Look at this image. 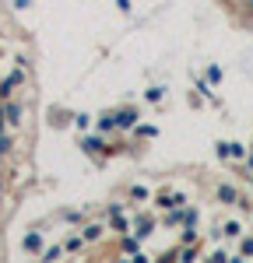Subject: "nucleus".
<instances>
[{"label": "nucleus", "instance_id": "nucleus-28", "mask_svg": "<svg viewBox=\"0 0 253 263\" xmlns=\"http://www.w3.org/2000/svg\"><path fill=\"white\" fill-rule=\"evenodd\" d=\"M236 207H239V211H250V214H253V203L246 200V197H239V203H236Z\"/></svg>", "mask_w": 253, "mask_h": 263}, {"label": "nucleus", "instance_id": "nucleus-30", "mask_svg": "<svg viewBox=\"0 0 253 263\" xmlns=\"http://www.w3.org/2000/svg\"><path fill=\"white\" fill-rule=\"evenodd\" d=\"M116 7H120V11H130V0H116Z\"/></svg>", "mask_w": 253, "mask_h": 263}, {"label": "nucleus", "instance_id": "nucleus-32", "mask_svg": "<svg viewBox=\"0 0 253 263\" xmlns=\"http://www.w3.org/2000/svg\"><path fill=\"white\" fill-rule=\"evenodd\" d=\"M246 179H250V186H253V172H246Z\"/></svg>", "mask_w": 253, "mask_h": 263}, {"label": "nucleus", "instance_id": "nucleus-12", "mask_svg": "<svg viewBox=\"0 0 253 263\" xmlns=\"http://www.w3.org/2000/svg\"><path fill=\"white\" fill-rule=\"evenodd\" d=\"M218 235H225V239H232V242H239V239H243V224L236 221V218H229V221H222Z\"/></svg>", "mask_w": 253, "mask_h": 263}, {"label": "nucleus", "instance_id": "nucleus-22", "mask_svg": "<svg viewBox=\"0 0 253 263\" xmlns=\"http://www.w3.org/2000/svg\"><path fill=\"white\" fill-rule=\"evenodd\" d=\"M63 221H67V224H84V221H88V214H84V211H63Z\"/></svg>", "mask_w": 253, "mask_h": 263}, {"label": "nucleus", "instance_id": "nucleus-14", "mask_svg": "<svg viewBox=\"0 0 253 263\" xmlns=\"http://www.w3.org/2000/svg\"><path fill=\"white\" fill-rule=\"evenodd\" d=\"M193 88H197V95H201V99H208L211 105H222V102L214 99V91H211V81H208V78H193Z\"/></svg>", "mask_w": 253, "mask_h": 263}, {"label": "nucleus", "instance_id": "nucleus-16", "mask_svg": "<svg viewBox=\"0 0 253 263\" xmlns=\"http://www.w3.org/2000/svg\"><path fill=\"white\" fill-rule=\"evenodd\" d=\"M134 137L151 141V137H158V126H155V123H137V126H134Z\"/></svg>", "mask_w": 253, "mask_h": 263}, {"label": "nucleus", "instance_id": "nucleus-11", "mask_svg": "<svg viewBox=\"0 0 253 263\" xmlns=\"http://www.w3.org/2000/svg\"><path fill=\"white\" fill-rule=\"evenodd\" d=\"M187 224V207L179 203V207H169L166 211V228H183Z\"/></svg>", "mask_w": 253, "mask_h": 263}, {"label": "nucleus", "instance_id": "nucleus-33", "mask_svg": "<svg viewBox=\"0 0 253 263\" xmlns=\"http://www.w3.org/2000/svg\"><path fill=\"white\" fill-rule=\"evenodd\" d=\"M232 4H239V7H243V4H246V0H232Z\"/></svg>", "mask_w": 253, "mask_h": 263}, {"label": "nucleus", "instance_id": "nucleus-27", "mask_svg": "<svg viewBox=\"0 0 253 263\" xmlns=\"http://www.w3.org/2000/svg\"><path fill=\"white\" fill-rule=\"evenodd\" d=\"M211 260H236V256H232L229 249H214V253H211Z\"/></svg>", "mask_w": 253, "mask_h": 263}, {"label": "nucleus", "instance_id": "nucleus-5", "mask_svg": "<svg viewBox=\"0 0 253 263\" xmlns=\"http://www.w3.org/2000/svg\"><path fill=\"white\" fill-rule=\"evenodd\" d=\"M214 200L222 203V207H236V203H239V190H236L232 182H218V186H214Z\"/></svg>", "mask_w": 253, "mask_h": 263}, {"label": "nucleus", "instance_id": "nucleus-2", "mask_svg": "<svg viewBox=\"0 0 253 263\" xmlns=\"http://www.w3.org/2000/svg\"><path fill=\"white\" fill-rule=\"evenodd\" d=\"M81 151H84V155H113L116 147H109V144H105V137H102V130H99V134L81 137Z\"/></svg>", "mask_w": 253, "mask_h": 263}, {"label": "nucleus", "instance_id": "nucleus-18", "mask_svg": "<svg viewBox=\"0 0 253 263\" xmlns=\"http://www.w3.org/2000/svg\"><path fill=\"white\" fill-rule=\"evenodd\" d=\"M63 253H67V249H63V246H46V249H42V253H39V260L53 263V260H60Z\"/></svg>", "mask_w": 253, "mask_h": 263}, {"label": "nucleus", "instance_id": "nucleus-10", "mask_svg": "<svg viewBox=\"0 0 253 263\" xmlns=\"http://www.w3.org/2000/svg\"><path fill=\"white\" fill-rule=\"evenodd\" d=\"M21 249H25V253H35V256H39L42 249H46V239H42V232H28V235L21 239Z\"/></svg>", "mask_w": 253, "mask_h": 263}, {"label": "nucleus", "instance_id": "nucleus-24", "mask_svg": "<svg viewBox=\"0 0 253 263\" xmlns=\"http://www.w3.org/2000/svg\"><path fill=\"white\" fill-rule=\"evenodd\" d=\"M179 242H201V239H197V224H183V232H179Z\"/></svg>", "mask_w": 253, "mask_h": 263}, {"label": "nucleus", "instance_id": "nucleus-21", "mask_svg": "<svg viewBox=\"0 0 253 263\" xmlns=\"http://www.w3.org/2000/svg\"><path fill=\"white\" fill-rule=\"evenodd\" d=\"M214 155H218L222 162H229V158H232V141H218V144H214Z\"/></svg>", "mask_w": 253, "mask_h": 263}, {"label": "nucleus", "instance_id": "nucleus-23", "mask_svg": "<svg viewBox=\"0 0 253 263\" xmlns=\"http://www.w3.org/2000/svg\"><path fill=\"white\" fill-rule=\"evenodd\" d=\"M246 155H250V147L239 141H232V162H246Z\"/></svg>", "mask_w": 253, "mask_h": 263}, {"label": "nucleus", "instance_id": "nucleus-9", "mask_svg": "<svg viewBox=\"0 0 253 263\" xmlns=\"http://www.w3.org/2000/svg\"><path fill=\"white\" fill-rule=\"evenodd\" d=\"M116 120H120V130H134V126L141 123V112L127 105V109H116Z\"/></svg>", "mask_w": 253, "mask_h": 263}, {"label": "nucleus", "instance_id": "nucleus-13", "mask_svg": "<svg viewBox=\"0 0 253 263\" xmlns=\"http://www.w3.org/2000/svg\"><path fill=\"white\" fill-rule=\"evenodd\" d=\"M127 200H130V203H151V190H148V186H137V182H134V186L127 190Z\"/></svg>", "mask_w": 253, "mask_h": 263}, {"label": "nucleus", "instance_id": "nucleus-25", "mask_svg": "<svg viewBox=\"0 0 253 263\" xmlns=\"http://www.w3.org/2000/svg\"><path fill=\"white\" fill-rule=\"evenodd\" d=\"M92 116H88V112H78V116H74V126H78V134H84V130H88V126H92Z\"/></svg>", "mask_w": 253, "mask_h": 263}, {"label": "nucleus", "instance_id": "nucleus-4", "mask_svg": "<svg viewBox=\"0 0 253 263\" xmlns=\"http://www.w3.org/2000/svg\"><path fill=\"white\" fill-rule=\"evenodd\" d=\"M25 84V67H18V70H11L4 81H0V102L14 99V88H21Z\"/></svg>", "mask_w": 253, "mask_h": 263}, {"label": "nucleus", "instance_id": "nucleus-15", "mask_svg": "<svg viewBox=\"0 0 253 263\" xmlns=\"http://www.w3.org/2000/svg\"><path fill=\"white\" fill-rule=\"evenodd\" d=\"M63 249H67V253H84L88 242H84V235H67V239H63Z\"/></svg>", "mask_w": 253, "mask_h": 263}, {"label": "nucleus", "instance_id": "nucleus-6", "mask_svg": "<svg viewBox=\"0 0 253 263\" xmlns=\"http://www.w3.org/2000/svg\"><path fill=\"white\" fill-rule=\"evenodd\" d=\"M0 109H4V116H7L11 126H21V123H25V105H21V102L7 99V102H0Z\"/></svg>", "mask_w": 253, "mask_h": 263}, {"label": "nucleus", "instance_id": "nucleus-1", "mask_svg": "<svg viewBox=\"0 0 253 263\" xmlns=\"http://www.w3.org/2000/svg\"><path fill=\"white\" fill-rule=\"evenodd\" d=\"M130 218H134V232H137L141 239H148V235L155 232V224H158V221H155V211H148V207H141V211H134Z\"/></svg>", "mask_w": 253, "mask_h": 263}, {"label": "nucleus", "instance_id": "nucleus-7", "mask_svg": "<svg viewBox=\"0 0 253 263\" xmlns=\"http://www.w3.org/2000/svg\"><path fill=\"white\" fill-rule=\"evenodd\" d=\"M105 232H109V228L99 224V221H84L81 224V235H84V242H88V246H99L105 239Z\"/></svg>", "mask_w": 253, "mask_h": 263}, {"label": "nucleus", "instance_id": "nucleus-26", "mask_svg": "<svg viewBox=\"0 0 253 263\" xmlns=\"http://www.w3.org/2000/svg\"><path fill=\"white\" fill-rule=\"evenodd\" d=\"M211 84H222V67H208V74H204Z\"/></svg>", "mask_w": 253, "mask_h": 263}, {"label": "nucleus", "instance_id": "nucleus-3", "mask_svg": "<svg viewBox=\"0 0 253 263\" xmlns=\"http://www.w3.org/2000/svg\"><path fill=\"white\" fill-rule=\"evenodd\" d=\"M179 203H187V193H172V190H158V193L151 197V207H155V211H169V207H179Z\"/></svg>", "mask_w": 253, "mask_h": 263}, {"label": "nucleus", "instance_id": "nucleus-17", "mask_svg": "<svg viewBox=\"0 0 253 263\" xmlns=\"http://www.w3.org/2000/svg\"><path fill=\"white\" fill-rule=\"evenodd\" d=\"M14 151V137L11 134H0V168H4V158Z\"/></svg>", "mask_w": 253, "mask_h": 263}, {"label": "nucleus", "instance_id": "nucleus-20", "mask_svg": "<svg viewBox=\"0 0 253 263\" xmlns=\"http://www.w3.org/2000/svg\"><path fill=\"white\" fill-rule=\"evenodd\" d=\"M144 99L151 102V105H158V102L166 99V88H162V84H155V88H148V91H144Z\"/></svg>", "mask_w": 253, "mask_h": 263}, {"label": "nucleus", "instance_id": "nucleus-29", "mask_svg": "<svg viewBox=\"0 0 253 263\" xmlns=\"http://www.w3.org/2000/svg\"><path fill=\"white\" fill-rule=\"evenodd\" d=\"M32 7V0H14V11H28Z\"/></svg>", "mask_w": 253, "mask_h": 263}, {"label": "nucleus", "instance_id": "nucleus-31", "mask_svg": "<svg viewBox=\"0 0 253 263\" xmlns=\"http://www.w3.org/2000/svg\"><path fill=\"white\" fill-rule=\"evenodd\" d=\"M0 203H4V182H0Z\"/></svg>", "mask_w": 253, "mask_h": 263}, {"label": "nucleus", "instance_id": "nucleus-8", "mask_svg": "<svg viewBox=\"0 0 253 263\" xmlns=\"http://www.w3.org/2000/svg\"><path fill=\"white\" fill-rule=\"evenodd\" d=\"M95 130H102V134H113V130H120V120H116V109H105L95 116Z\"/></svg>", "mask_w": 253, "mask_h": 263}, {"label": "nucleus", "instance_id": "nucleus-19", "mask_svg": "<svg viewBox=\"0 0 253 263\" xmlns=\"http://www.w3.org/2000/svg\"><path fill=\"white\" fill-rule=\"evenodd\" d=\"M239 256H243V260H253V232L239 239Z\"/></svg>", "mask_w": 253, "mask_h": 263}]
</instances>
